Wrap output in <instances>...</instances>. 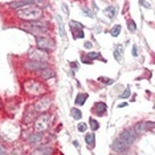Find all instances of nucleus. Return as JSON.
<instances>
[{
    "label": "nucleus",
    "mask_w": 155,
    "mask_h": 155,
    "mask_svg": "<svg viewBox=\"0 0 155 155\" xmlns=\"http://www.w3.org/2000/svg\"><path fill=\"white\" fill-rule=\"evenodd\" d=\"M127 27H129L130 32H135V31H137V24H135L134 20H129V21H127Z\"/></svg>",
    "instance_id": "4be33fe9"
},
{
    "label": "nucleus",
    "mask_w": 155,
    "mask_h": 155,
    "mask_svg": "<svg viewBox=\"0 0 155 155\" xmlns=\"http://www.w3.org/2000/svg\"><path fill=\"white\" fill-rule=\"evenodd\" d=\"M39 73H40V76L43 77V78H51V77H53V72H52L49 68H45V69H43V70H39Z\"/></svg>",
    "instance_id": "f3484780"
},
{
    "label": "nucleus",
    "mask_w": 155,
    "mask_h": 155,
    "mask_svg": "<svg viewBox=\"0 0 155 155\" xmlns=\"http://www.w3.org/2000/svg\"><path fill=\"white\" fill-rule=\"evenodd\" d=\"M88 57L89 58H101V54L98 53V52H90V53H88Z\"/></svg>",
    "instance_id": "bb28decb"
},
{
    "label": "nucleus",
    "mask_w": 155,
    "mask_h": 155,
    "mask_svg": "<svg viewBox=\"0 0 155 155\" xmlns=\"http://www.w3.org/2000/svg\"><path fill=\"white\" fill-rule=\"evenodd\" d=\"M130 94H131V92H130V89L127 88L126 90H125V93H122L121 96H119V97H121V98H129V97H130Z\"/></svg>",
    "instance_id": "cd10ccee"
},
{
    "label": "nucleus",
    "mask_w": 155,
    "mask_h": 155,
    "mask_svg": "<svg viewBox=\"0 0 155 155\" xmlns=\"http://www.w3.org/2000/svg\"><path fill=\"white\" fill-rule=\"evenodd\" d=\"M56 19H57V23H58V29H60V33H61V37L62 39H65L66 37V35H65V29H64V24H62V20L60 16H56Z\"/></svg>",
    "instance_id": "a211bd4d"
},
{
    "label": "nucleus",
    "mask_w": 155,
    "mask_h": 155,
    "mask_svg": "<svg viewBox=\"0 0 155 155\" xmlns=\"http://www.w3.org/2000/svg\"><path fill=\"white\" fill-rule=\"evenodd\" d=\"M123 106H127V102H125V104H121V105H119V108H123Z\"/></svg>",
    "instance_id": "72a5a7b5"
},
{
    "label": "nucleus",
    "mask_w": 155,
    "mask_h": 155,
    "mask_svg": "<svg viewBox=\"0 0 155 155\" xmlns=\"http://www.w3.org/2000/svg\"><path fill=\"white\" fill-rule=\"evenodd\" d=\"M89 123H90V127H92V130H93V131H96V130L100 129V125H98V122L96 121V119L90 118V119H89Z\"/></svg>",
    "instance_id": "b1692460"
},
{
    "label": "nucleus",
    "mask_w": 155,
    "mask_h": 155,
    "mask_svg": "<svg viewBox=\"0 0 155 155\" xmlns=\"http://www.w3.org/2000/svg\"><path fill=\"white\" fill-rule=\"evenodd\" d=\"M70 113H72V117H73L74 119H81V118H82V113L80 112L77 108H73Z\"/></svg>",
    "instance_id": "aec40b11"
},
{
    "label": "nucleus",
    "mask_w": 155,
    "mask_h": 155,
    "mask_svg": "<svg viewBox=\"0 0 155 155\" xmlns=\"http://www.w3.org/2000/svg\"><path fill=\"white\" fill-rule=\"evenodd\" d=\"M51 108V98H41L39 102H36V105H35V110L36 112H40V113H43V112H47L48 109Z\"/></svg>",
    "instance_id": "423d86ee"
},
{
    "label": "nucleus",
    "mask_w": 155,
    "mask_h": 155,
    "mask_svg": "<svg viewBox=\"0 0 155 155\" xmlns=\"http://www.w3.org/2000/svg\"><path fill=\"white\" fill-rule=\"evenodd\" d=\"M49 121H51V118H49V116H41L39 119L36 121V123H35V127H36L37 131H43V130H45L48 127V125H49Z\"/></svg>",
    "instance_id": "1a4fd4ad"
},
{
    "label": "nucleus",
    "mask_w": 155,
    "mask_h": 155,
    "mask_svg": "<svg viewBox=\"0 0 155 155\" xmlns=\"http://www.w3.org/2000/svg\"><path fill=\"white\" fill-rule=\"evenodd\" d=\"M154 127V122H141L138 123L137 126L134 127V131L135 133H143V131H147V130H151Z\"/></svg>",
    "instance_id": "9d476101"
},
{
    "label": "nucleus",
    "mask_w": 155,
    "mask_h": 155,
    "mask_svg": "<svg viewBox=\"0 0 155 155\" xmlns=\"http://www.w3.org/2000/svg\"><path fill=\"white\" fill-rule=\"evenodd\" d=\"M122 53H123L122 45H116V49H114V57H116L117 61H121V60H122Z\"/></svg>",
    "instance_id": "dca6fc26"
},
{
    "label": "nucleus",
    "mask_w": 155,
    "mask_h": 155,
    "mask_svg": "<svg viewBox=\"0 0 155 155\" xmlns=\"http://www.w3.org/2000/svg\"><path fill=\"white\" fill-rule=\"evenodd\" d=\"M100 81H101L102 84H105V85H112L113 82H114V80H112V78H106V77H100Z\"/></svg>",
    "instance_id": "393cba45"
},
{
    "label": "nucleus",
    "mask_w": 155,
    "mask_h": 155,
    "mask_svg": "<svg viewBox=\"0 0 155 155\" xmlns=\"http://www.w3.org/2000/svg\"><path fill=\"white\" fill-rule=\"evenodd\" d=\"M105 13L108 15L109 19H113L116 17V13H117V7H114V5H110V7H108L106 9H105Z\"/></svg>",
    "instance_id": "2eb2a0df"
},
{
    "label": "nucleus",
    "mask_w": 155,
    "mask_h": 155,
    "mask_svg": "<svg viewBox=\"0 0 155 155\" xmlns=\"http://www.w3.org/2000/svg\"><path fill=\"white\" fill-rule=\"evenodd\" d=\"M17 16L19 19L21 20H37V19H41L43 16V12L40 8H36V7H29V8H25V9H20L17 12Z\"/></svg>",
    "instance_id": "f257e3e1"
},
{
    "label": "nucleus",
    "mask_w": 155,
    "mask_h": 155,
    "mask_svg": "<svg viewBox=\"0 0 155 155\" xmlns=\"http://www.w3.org/2000/svg\"><path fill=\"white\" fill-rule=\"evenodd\" d=\"M40 139H41V134L40 133H35L29 137V142H31V143H39Z\"/></svg>",
    "instance_id": "6ab92c4d"
},
{
    "label": "nucleus",
    "mask_w": 155,
    "mask_h": 155,
    "mask_svg": "<svg viewBox=\"0 0 155 155\" xmlns=\"http://www.w3.org/2000/svg\"><path fill=\"white\" fill-rule=\"evenodd\" d=\"M92 47H93V45H92V43H85V48H86V49H90Z\"/></svg>",
    "instance_id": "2f4dec72"
},
{
    "label": "nucleus",
    "mask_w": 155,
    "mask_h": 155,
    "mask_svg": "<svg viewBox=\"0 0 155 155\" xmlns=\"http://www.w3.org/2000/svg\"><path fill=\"white\" fill-rule=\"evenodd\" d=\"M94 110H96L97 116H104L105 113H106V110H108V106L104 102H97V104L94 105Z\"/></svg>",
    "instance_id": "9b49d317"
},
{
    "label": "nucleus",
    "mask_w": 155,
    "mask_h": 155,
    "mask_svg": "<svg viewBox=\"0 0 155 155\" xmlns=\"http://www.w3.org/2000/svg\"><path fill=\"white\" fill-rule=\"evenodd\" d=\"M119 32H121V25H116L114 28H112V31H110V35H112L113 37H117L119 35Z\"/></svg>",
    "instance_id": "5701e85b"
},
{
    "label": "nucleus",
    "mask_w": 155,
    "mask_h": 155,
    "mask_svg": "<svg viewBox=\"0 0 155 155\" xmlns=\"http://www.w3.org/2000/svg\"><path fill=\"white\" fill-rule=\"evenodd\" d=\"M31 57H32V61H39L40 62V58H43L44 61H47V56H45L44 53H41L40 51L33 52V53L31 54Z\"/></svg>",
    "instance_id": "ddd939ff"
},
{
    "label": "nucleus",
    "mask_w": 155,
    "mask_h": 155,
    "mask_svg": "<svg viewBox=\"0 0 155 155\" xmlns=\"http://www.w3.org/2000/svg\"><path fill=\"white\" fill-rule=\"evenodd\" d=\"M0 155H5V152L3 151V148H1V147H0Z\"/></svg>",
    "instance_id": "f704fd0d"
},
{
    "label": "nucleus",
    "mask_w": 155,
    "mask_h": 155,
    "mask_svg": "<svg viewBox=\"0 0 155 155\" xmlns=\"http://www.w3.org/2000/svg\"><path fill=\"white\" fill-rule=\"evenodd\" d=\"M31 4H36V1H12L9 3L11 8H20L24 5H31Z\"/></svg>",
    "instance_id": "f8f14e48"
},
{
    "label": "nucleus",
    "mask_w": 155,
    "mask_h": 155,
    "mask_svg": "<svg viewBox=\"0 0 155 155\" xmlns=\"http://www.w3.org/2000/svg\"><path fill=\"white\" fill-rule=\"evenodd\" d=\"M88 96L86 93H80L78 96L76 97V105H78V106H81V105H84L85 102H86V100H88Z\"/></svg>",
    "instance_id": "4468645a"
},
{
    "label": "nucleus",
    "mask_w": 155,
    "mask_h": 155,
    "mask_svg": "<svg viewBox=\"0 0 155 155\" xmlns=\"http://www.w3.org/2000/svg\"><path fill=\"white\" fill-rule=\"evenodd\" d=\"M24 68L25 69H28V70H41V69H45V68H48L47 66V64L45 62H41V61H27L25 64H24Z\"/></svg>",
    "instance_id": "6e6552de"
},
{
    "label": "nucleus",
    "mask_w": 155,
    "mask_h": 155,
    "mask_svg": "<svg viewBox=\"0 0 155 155\" xmlns=\"http://www.w3.org/2000/svg\"><path fill=\"white\" fill-rule=\"evenodd\" d=\"M82 12L86 15L88 17H93V12H90L89 9H88V8H82Z\"/></svg>",
    "instance_id": "c85d7f7f"
},
{
    "label": "nucleus",
    "mask_w": 155,
    "mask_h": 155,
    "mask_svg": "<svg viewBox=\"0 0 155 155\" xmlns=\"http://www.w3.org/2000/svg\"><path fill=\"white\" fill-rule=\"evenodd\" d=\"M88 129V126H86V123H78V125H77V130H78L80 133H82V131H85V130Z\"/></svg>",
    "instance_id": "a878e982"
},
{
    "label": "nucleus",
    "mask_w": 155,
    "mask_h": 155,
    "mask_svg": "<svg viewBox=\"0 0 155 155\" xmlns=\"http://www.w3.org/2000/svg\"><path fill=\"white\" fill-rule=\"evenodd\" d=\"M69 27H70V31H72L73 33V37L76 40L78 39H84V25L81 24V23L78 21H70L69 23Z\"/></svg>",
    "instance_id": "20e7f679"
},
{
    "label": "nucleus",
    "mask_w": 155,
    "mask_h": 155,
    "mask_svg": "<svg viewBox=\"0 0 155 155\" xmlns=\"http://www.w3.org/2000/svg\"><path fill=\"white\" fill-rule=\"evenodd\" d=\"M85 141H86L88 144L94 146V143H96V137H94V134H88L86 137H85Z\"/></svg>",
    "instance_id": "412c9836"
},
{
    "label": "nucleus",
    "mask_w": 155,
    "mask_h": 155,
    "mask_svg": "<svg viewBox=\"0 0 155 155\" xmlns=\"http://www.w3.org/2000/svg\"><path fill=\"white\" fill-rule=\"evenodd\" d=\"M129 147L130 146H127L125 142H122L119 138H117L116 141L113 142V144H112V148L114 150V151H117V152H119V154H125V152H127V150H129Z\"/></svg>",
    "instance_id": "0eeeda50"
},
{
    "label": "nucleus",
    "mask_w": 155,
    "mask_h": 155,
    "mask_svg": "<svg viewBox=\"0 0 155 155\" xmlns=\"http://www.w3.org/2000/svg\"><path fill=\"white\" fill-rule=\"evenodd\" d=\"M139 3L142 4V5H144V7H147V8H150V4L148 3H146V1H139Z\"/></svg>",
    "instance_id": "473e14b6"
},
{
    "label": "nucleus",
    "mask_w": 155,
    "mask_h": 155,
    "mask_svg": "<svg viewBox=\"0 0 155 155\" xmlns=\"http://www.w3.org/2000/svg\"><path fill=\"white\" fill-rule=\"evenodd\" d=\"M135 138H137V133L134 131V129H129V130H125L121 135H119V139L122 142L130 146V144H133L135 142Z\"/></svg>",
    "instance_id": "39448f33"
},
{
    "label": "nucleus",
    "mask_w": 155,
    "mask_h": 155,
    "mask_svg": "<svg viewBox=\"0 0 155 155\" xmlns=\"http://www.w3.org/2000/svg\"><path fill=\"white\" fill-rule=\"evenodd\" d=\"M37 47L39 51H53L56 48V44L53 40L47 37H37Z\"/></svg>",
    "instance_id": "7ed1b4c3"
},
{
    "label": "nucleus",
    "mask_w": 155,
    "mask_h": 155,
    "mask_svg": "<svg viewBox=\"0 0 155 155\" xmlns=\"http://www.w3.org/2000/svg\"><path fill=\"white\" fill-rule=\"evenodd\" d=\"M133 56H138V48L133 45Z\"/></svg>",
    "instance_id": "c756f323"
},
{
    "label": "nucleus",
    "mask_w": 155,
    "mask_h": 155,
    "mask_svg": "<svg viewBox=\"0 0 155 155\" xmlns=\"http://www.w3.org/2000/svg\"><path fill=\"white\" fill-rule=\"evenodd\" d=\"M24 89L28 94H33V96H37V94L43 93V86L37 84L36 81H33V80H29L24 84Z\"/></svg>",
    "instance_id": "f03ea898"
},
{
    "label": "nucleus",
    "mask_w": 155,
    "mask_h": 155,
    "mask_svg": "<svg viewBox=\"0 0 155 155\" xmlns=\"http://www.w3.org/2000/svg\"><path fill=\"white\" fill-rule=\"evenodd\" d=\"M62 8H64V11H65V13H66V15H69V11H68V7H66V4H65V3H62Z\"/></svg>",
    "instance_id": "7c9ffc66"
}]
</instances>
